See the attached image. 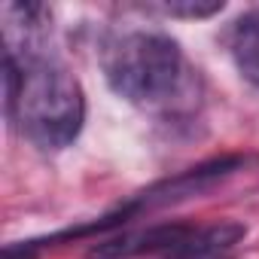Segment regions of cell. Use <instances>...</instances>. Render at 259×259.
Listing matches in <instances>:
<instances>
[{"mask_svg": "<svg viewBox=\"0 0 259 259\" xmlns=\"http://www.w3.org/2000/svg\"><path fill=\"white\" fill-rule=\"evenodd\" d=\"M4 92L7 116L40 150L70 147L85 122V95L49 46L43 4H4Z\"/></svg>", "mask_w": 259, "mask_h": 259, "instance_id": "cell-1", "label": "cell"}, {"mask_svg": "<svg viewBox=\"0 0 259 259\" xmlns=\"http://www.w3.org/2000/svg\"><path fill=\"white\" fill-rule=\"evenodd\" d=\"M98 64L107 85L138 107H165L186 79L180 43L159 28H110L98 46Z\"/></svg>", "mask_w": 259, "mask_h": 259, "instance_id": "cell-2", "label": "cell"}, {"mask_svg": "<svg viewBox=\"0 0 259 259\" xmlns=\"http://www.w3.org/2000/svg\"><path fill=\"white\" fill-rule=\"evenodd\" d=\"M244 165L241 156H220V159H210V162H201L195 168H186L156 186H150L147 192L135 195V207L138 213L141 210H153V207H165V204H174V201H186L192 195H201L207 192L210 186H217L220 180H226L229 174H235L238 168Z\"/></svg>", "mask_w": 259, "mask_h": 259, "instance_id": "cell-3", "label": "cell"}, {"mask_svg": "<svg viewBox=\"0 0 259 259\" xmlns=\"http://www.w3.org/2000/svg\"><path fill=\"white\" fill-rule=\"evenodd\" d=\"M195 226L189 223H162L138 232H125L116 238H107L89 250V259H132V256H168L174 247H180Z\"/></svg>", "mask_w": 259, "mask_h": 259, "instance_id": "cell-4", "label": "cell"}, {"mask_svg": "<svg viewBox=\"0 0 259 259\" xmlns=\"http://www.w3.org/2000/svg\"><path fill=\"white\" fill-rule=\"evenodd\" d=\"M247 238V226L223 220L213 226H195V232L174 247L165 259H232L235 247Z\"/></svg>", "mask_w": 259, "mask_h": 259, "instance_id": "cell-5", "label": "cell"}, {"mask_svg": "<svg viewBox=\"0 0 259 259\" xmlns=\"http://www.w3.org/2000/svg\"><path fill=\"white\" fill-rule=\"evenodd\" d=\"M226 43L238 73L259 89V10L241 13L229 28Z\"/></svg>", "mask_w": 259, "mask_h": 259, "instance_id": "cell-6", "label": "cell"}, {"mask_svg": "<svg viewBox=\"0 0 259 259\" xmlns=\"http://www.w3.org/2000/svg\"><path fill=\"white\" fill-rule=\"evenodd\" d=\"M138 10L159 13L168 19H207V16L223 13V4L220 0H171V4H144Z\"/></svg>", "mask_w": 259, "mask_h": 259, "instance_id": "cell-7", "label": "cell"}]
</instances>
